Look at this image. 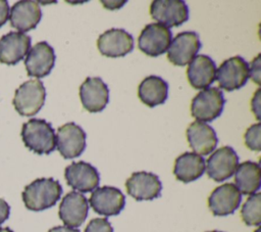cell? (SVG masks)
Wrapping results in <instances>:
<instances>
[{
	"label": "cell",
	"mask_w": 261,
	"mask_h": 232,
	"mask_svg": "<svg viewBox=\"0 0 261 232\" xmlns=\"http://www.w3.org/2000/svg\"><path fill=\"white\" fill-rule=\"evenodd\" d=\"M61 194L62 187L57 180L39 178L24 187L21 197L28 210L40 212L55 205Z\"/></svg>",
	"instance_id": "obj_1"
},
{
	"label": "cell",
	"mask_w": 261,
	"mask_h": 232,
	"mask_svg": "<svg viewBox=\"0 0 261 232\" xmlns=\"http://www.w3.org/2000/svg\"><path fill=\"white\" fill-rule=\"evenodd\" d=\"M20 135L24 146L37 154H49L56 147L55 131L45 120H29L22 125Z\"/></svg>",
	"instance_id": "obj_2"
},
{
	"label": "cell",
	"mask_w": 261,
	"mask_h": 232,
	"mask_svg": "<svg viewBox=\"0 0 261 232\" xmlns=\"http://www.w3.org/2000/svg\"><path fill=\"white\" fill-rule=\"evenodd\" d=\"M46 90L38 80H29L21 84L14 93L12 104L15 110L23 117L35 115L44 105Z\"/></svg>",
	"instance_id": "obj_3"
},
{
	"label": "cell",
	"mask_w": 261,
	"mask_h": 232,
	"mask_svg": "<svg viewBox=\"0 0 261 232\" xmlns=\"http://www.w3.org/2000/svg\"><path fill=\"white\" fill-rule=\"evenodd\" d=\"M224 103L223 93L219 88H206L193 98L191 114L200 122H212L221 114Z\"/></svg>",
	"instance_id": "obj_4"
},
{
	"label": "cell",
	"mask_w": 261,
	"mask_h": 232,
	"mask_svg": "<svg viewBox=\"0 0 261 232\" xmlns=\"http://www.w3.org/2000/svg\"><path fill=\"white\" fill-rule=\"evenodd\" d=\"M249 78V64L242 56L225 59L216 69L215 79L221 89L233 91L242 88Z\"/></svg>",
	"instance_id": "obj_5"
},
{
	"label": "cell",
	"mask_w": 261,
	"mask_h": 232,
	"mask_svg": "<svg viewBox=\"0 0 261 232\" xmlns=\"http://www.w3.org/2000/svg\"><path fill=\"white\" fill-rule=\"evenodd\" d=\"M151 17L166 27H178L189 19V8L182 0H155L150 5Z\"/></svg>",
	"instance_id": "obj_6"
},
{
	"label": "cell",
	"mask_w": 261,
	"mask_h": 232,
	"mask_svg": "<svg viewBox=\"0 0 261 232\" xmlns=\"http://www.w3.org/2000/svg\"><path fill=\"white\" fill-rule=\"evenodd\" d=\"M171 38L172 34L168 28L158 22H152L141 31L138 38V47L149 56H159L168 49Z\"/></svg>",
	"instance_id": "obj_7"
},
{
	"label": "cell",
	"mask_w": 261,
	"mask_h": 232,
	"mask_svg": "<svg viewBox=\"0 0 261 232\" xmlns=\"http://www.w3.org/2000/svg\"><path fill=\"white\" fill-rule=\"evenodd\" d=\"M200 48L201 42L196 32H181L170 42L167 58L174 65L185 66L193 60Z\"/></svg>",
	"instance_id": "obj_8"
},
{
	"label": "cell",
	"mask_w": 261,
	"mask_h": 232,
	"mask_svg": "<svg viewBox=\"0 0 261 232\" xmlns=\"http://www.w3.org/2000/svg\"><path fill=\"white\" fill-rule=\"evenodd\" d=\"M205 170L209 178L215 182H222L234 174L239 165V156L230 146H222L207 159Z\"/></svg>",
	"instance_id": "obj_9"
},
{
	"label": "cell",
	"mask_w": 261,
	"mask_h": 232,
	"mask_svg": "<svg viewBox=\"0 0 261 232\" xmlns=\"http://www.w3.org/2000/svg\"><path fill=\"white\" fill-rule=\"evenodd\" d=\"M56 146L64 158L77 157L86 148V133L74 123L64 124L57 130Z\"/></svg>",
	"instance_id": "obj_10"
},
{
	"label": "cell",
	"mask_w": 261,
	"mask_h": 232,
	"mask_svg": "<svg viewBox=\"0 0 261 232\" xmlns=\"http://www.w3.org/2000/svg\"><path fill=\"white\" fill-rule=\"evenodd\" d=\"M88 202L98 215L110 217L118 215L123 210L125 197L118 188L103 186L93 190Z\"/></svg>",
	"instance_id": "obj_11"
},
{
	"label": "cell",
	"mask_w": 261,
	"mask_h": 232,
	"mask_svg": "<svg viewBox=\"0 0 261 232\" xmlns=\"http://www.w3.org/2000/svg\"><path fill=\"white\" fill-rule=\"evenodd\" d=\"M55 52L52 46L42 41L33 46L24 59L27 74L30 77L44 78L48 76L55 64Z\"/></svg>",
	"instance_id": "obj_12"
},
{
	"label": "cell",
	"mask_w": 261,
	"mask_h": 232,
	"mask_svg": "<svg viewBox=\"0 0 261 232\" xmlns=\"http://www.w3.org/2000/svg\"><path fill=\"white\" fill-rule=\"evenodd\" d=\"M64 177L69 185L80 193L95 190L100 182V176L95 167L86 161L72 163L65 168Z\"/></svg>",
	"instance_id": "obj_13"
},
{
	"label": "cell",
	"mask_w": 261,
	"mask_h": 232,
	"mask_svg": "<svg viewBox=\"0 0 261 232\" xmlns=\"http://www.w3.org/2000/svg\"><path fill=\"white\" fill-rule=\"evenodd\" d=\"M97 47L104 56L115 58L128 54L134 48V38L122 29H110L101 34Z\"/></svg>",
	"instance_id": "obj_14"
},
{
	"label": "cell",
	"mask_w": 261,
	"mask_h": 232,
	"mask_svg": "<svg viewBox=\"0 0 261 232\" xmlns=\"http://www.w3.org/2000/svg\"><path fill=\"white\" fill-rule=\"evenodd\" d=\"M126 192L136 200H152L160 196L162 184L158 176L149 172H135L125 182Z\"/></svg>",
	"instance_id": "obj_15"
},
{
	"label": "cell",
	"mask_w": 261,
	"mask_h": 232,
	"mask_svg": "<svg viewBox=\"0 0 261 232\" xmlns=\"http://www.w3.org/2000/svg\"><path fill=\"white\" fill-rule=\"evenodd\" d=\"M89 202L86 196L76 191H70L62 198L58 215L65 226L70 228L80 227L87 219Z\"/></svg>",
	"instance_id": "obj_16"
},
{
	"label": "cell",
	"mask_w": 261,
	"mask_h": 232,
	"mask_svg": "<svg viewBox=\"0 0 261 232\" xmlns=\"http://www.w3.org/2000/svg\"><path fill=\"white\" fill-rule=\"evenodd\" d=\"M242 194L232 183L216 187L208 197V206L214 216L224 217L234 213L240 206Z\"/></svg>",
	"instance_id": "obj_17"
},
{
	"label": "cell",
	"mask_w": 261,
	"mask_h": 232,
	"mask_svg": "<svg viewBox=\"0 0 261 232\" xmlns=\"http://www.w3.org/2000/svg\"><path fill=\"white\" fill-rule=\"evenodd\" d=\"M80 98L86 110L100 112L109 101V90L101 78L88 77L80 87Z\"/></svg>",
	"instance_id": "obj_18"
},
{
	"label": "cell",
	"mask_w": 261,
	"mask_h": 232,
	"mask_svg": "<svg viewBox=\"0 0 261 232\" xmlns=\"http://www.w3.org/2000/svg\"><path fill=\"white\" fill-rule=\"evenodd\" d=\"M31 37L20 32H9L0 38V62L16 64L28 54Z\"/></svg>",
	"instance_id": "obj_19"
},
{
	"label": "cell",
	"mask_w": 261,
	"mask_h": 232,
	"mask_svg": "<svg viewBox=\"0 0 261 232\" xmlns=\"http://www.w3.org/2000/svg\"><path fill=\"white\" fill-rule=\"evenodd\" d=\"M8 17L11 27L22 33L34 30L37 27L41 20L42 11L38 2L21 0L12 5Z\"/></svg>",
	"instance_id": "obj_20"
},
{
	"label": "cell",
	"mask_w": 261,
	"mask_h": 232,
	"mask_svg": "<svg viewBox=\"0 0 261 232\" xmlns=\"http://www.w3.org/2000/svg\"><path fill=\"white\" fill-rule=\"evenodd\" d=\"M187 139L195 153L207 155L211 153L218 142L215 131L204 122L195 121L187 129Z\"/></svg>",
	"instance_id": "obj_21"
},
{
	"label": "cell",
	"mask_w": 261,
	"mask_h": 232,
	"mask_svg": "<svg viewBox=\"0 0 261 232\" xmlns=\"http://www.w3.org/2000/svg\"><path fill=\"white\" fill-rule=\"evenodd\" d=\"M216 65L212 58L205 54L196 55L189 63L187 77L190 85L195 89H206L215 80Z\"/></svg>",
	"instance_id": "obj_22"
},
{
	"label": "cell",
	"mask_w": 261,
	"mask_h": 232,
	"mask_svg": "<svg viewBox=\"0 0 261 232\" xmlns=\"http://www.w3.org/2000/svg\"><path fill=\"white\" fill-rule=\"evenodd\" d=\"M204 172L205 159L195 152H184L175 158L173 174L180 182H193L199 179Z\"/></svg>",
	"instance_id": "obj_23"
},
{
	"label": "cell",
	"mask_w": 261,
	"mask_h": 232,
	"mask_svg": "<svg viewBox=\"0 0 261 232\" xmlns=\"http://www.w3.org/2000/svg\"><path fill=\"white\" fill-rule=\"evenodd\" d=\"M140 100L149 107L165 102L168 96V84L160 77L149 76L145 78L138 87Z\"/></svg>",
	"instance_id": "obj_24"
},
{
	"label": "cell",
	"mask_w": 261,
	"mask_h": 232,
	"mask_svg": "<svg viewBox=\"0 0 261 232\" xmlns=\"http://www.w3.org/2000/svg\"><path fill=\"white\" fill-rule=\"evenodd\" d=\"M261 169L260 165L255 161L246 160L238 165L234 171L236 187L241 194L252 195L260 189Z\"/></svg>",
	"instance_id": "obj_25"
},
{
	"label": "cell",
	"mask_w": 261,
	"mask_h": 232,
	"mask_svg": "<svg viewBox=\"0 0 261 232\" xmlns=\"http://www.w3.org/2000/svg\"><path fill=\"white\" fill-rule=\"evenodd\" d=\"M243 222L248 226H259L261 223V194L250 195L241 210Z\"/></svg>",
	"instance_id": "obj_26"
},
{
	"label": "cell",
	"mask_w": 261,
	"mask_h": 232,
	"mask_svg": "<svg viewBox=\"0 0 261 232\" xmlns=\"http://www.w3.org/2000/svg\"><path fill=\"white\" fill-rule=\"evenodd\" d=\"M260 135H261V125L260 123H257L255 125L250 126L246 133H245V144L246 146L254 151H260L261 150V141H260Z\"/></svg>",
	"instance_id": "obj_27"
},
{
	"label": "cell",
	"mask_w": 261,
	"mask_h": 232,
	"mask_svg": "<svg viewBox=\"0 0 261 232\" xmlns=\"http://www.w3.org/2000/svg\"><path fill=\"white\" fill-rule=\"evenodd\" d=\"M85 232H113V228L106 218H95L89 222Z\"/></svg>",
	"instance_id": "obj_28"
},
{
	"label": "cell",
	"mask_w": 261,
	"mask_h": 232,
	"mask_svg": "<svg viewBox=\"0 0 261 232\" xmlns=\"http://www.w3.org/2000/svg\"><path fill=\"white\" fill-rule=\"evenodd\" d=\"M249 76L256 84L260 85V54L252 60L251 67L249 68Z\"/></svg>",
	"instance_id": "obj_29"
},
{
	"label": "cell",
	"mask_w": 261,
	"mask_h": 232,
	"mask_svg": "<svg viewBox=\"0 0 261 232\" xmlns=\"http://www.w3.org/2000/svg\"><path fill=\"white\" fill-rule=\"evenodd\" d=\"M9 15V5L5 0H0V28L5 25Z\"/></svg>",
	"instance_id": "obj_30"
},
{
	"label": "cell",
	"mask_w": 261,
	"mask_h": 232,
	"mask_svg": "<svg viewBox=\"0 0 261 232\" xmlns=\"http://www.w3.org/2000/svg\"><path fill=\"white\" fill-rule=\"evenodd\" d=\"M9 213H10L9 204L4 199L0 198V225L8 219Z\"/></svg>",
	"instance_id": "obj_31"
},
{
	"label": "cell",
	"mask_w": 261,
	"mask_h": 232,
	"mask_svg": "<svg viewBox=\"0 0 261 232\" xmlns=\"http://www.w3.org/2000/svg\"><path fill=\"white\" fill-rule=\"evenodd\" d=\"M251 106H252V110L255 113L257 120H259L260 119V117H259V112H260V89H258L255 92L254 97L252 98Z\"/></svg>",
	"instance_id": "obj_32"
},
{
	"label": "cell",
	"mask_w": 261,
	"mask_h": 232,
	"mask_svg": "<svg viewBox=\"0 0 261 232\" xmlns=\"http://www.w3.org/2000/svg\"><path fill=\"white\" fill-rule=\"evenodd\" d=\"M48 232H81L76 228H70L67 226H56L51 228Z\"/></svg>",
	"instance_id": "obj_33"
},
{
	"label": "cell",
	"mask_w": 261,
	"mask_h": 232,
	"mask_svg": "<svg viewBox=\"0 0 261 232\" xmlns=\"http://www.w3.org/2000/svg\"><path fill=\"white\" fill-rule=\"evenodd\" d=\"M0 232H13V231L8 227H4V228L0 227Z\"/></svg>",
	"instance_id": "obj_34"
},
{
	"label": "cell",
	"mask_w": 261,
	"mask_h": 232,
	"mask_svg": "<svg viewBox=\"0 0 261 232\" xmlns=\"http://www.w3.org/2000/svg\"><path fill=\"white\" fill-rule=\"evenodd\" d=\"M207 232H222V231H217V230H213V231H207Z\"/></svg>",
	"instance_id": "obj_35"
},
{
	"label": "cell",
	"mask_w": 261,
	"mask_h": 232,
	"mask_svg": "<svg viewBox=\"0 0 261 232\" xmlns=\"http://www.w3.org/2000/svg\"><path fill=\"white\" fill-rule=\"evenodd\" d=\"M255 232H260V228H258V229H257Z\"/></svg>",
	"instance_id": "obj_36"
}]
</instances>
